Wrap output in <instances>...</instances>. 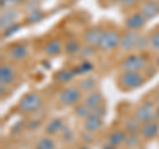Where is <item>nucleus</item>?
<instances>
[{
	"instance_id": "f257e3e1",
	"label": "nucleus",
	"mask_w": 159,
	"mask_h": 149,
	"mask_svg": "<svg viewBox=\"0 0 159 149\" xmlns=\"http://www.w3.org/2000/svg\"><path fill=\"white\" fill-rule=\"evenodd\" d=\"M118 86L125 91L137 90L145 83V78L141 75L139 71H122L118 75Z\"/></svg>"
},
{
	"instance_id": "f03ea898",
	"label": "nucleus",
	"mask_w": 159,
	"mask_h": 149,
	"mask_svg": "<svg viewBox=\"0 0 159 149\" xmlns=\"http://www.w3.org/2000/svg\"><path fill=\"white\" fill-rule=\"evenodd\" d=\"M43 104V96L39 92H28L19 100L17 108L23 113H32L37 111Z\"/></svg>"
},
{
	"instance_id": "7ed1b4c3",
	"label": "nucleus",
	"mask_w": 159,
	"mask_h": 149,
	"mask_svg": "<svg viewBox=\"0 0 159 149\" xmlns=\"http://www.w3.org/2000/svg\"><path fill=\"white\" fill-rule=\"evenodd\" d=\"M155 112H157V108H155L154 102L146 100L135 108V111H134V119L139 124H145L155 119Z\"/></svg>"
},
{
	"instance_id": "20e7f679",
	"label": "nucleus",
	"mask_w": 159,
	"mask_h": 149,
	"mask_svg": "<svg viewBox=\"0 0 159 149\" xmlns=\"http://www.w3.org/2000/svg\"><path fill=\"white\" fill-rule=\"evenodd\" d=\"M82 96V91L76 86H66L64 87L61 91L58 92V102L62 106H76L77 103H80Z\"/></svg>"
},
{
	"instance_id": "39448f33",
	"label": "nucleus",
	"mask_w": 159,
	"mask_h": 149,
	"mask_svg": "<svg viewBox=\"0 0 159 149\" xmlns=\"http://www.w3.org/2000/svg\"><path fill=\"white\" fill-rule=\"evenodd\" d=\"M146 66V59L141 54H129L121 61L122 71H141Z\"/></svg>"
},
{
	"instance_id": "423d86ee",
	"label": "nucleus",
	"mask_w": 159,
	"mask_h": 149,
	"mask_svg": "<svg viewBox=\"0 0 159 149\" xmlns=\"http://www.w3.org/2000/svg\"><path fill=\"white\" fill-rule=\"evenodd\" d=\"M119 40H121V36L116 31H103L97 48L102 52H110L119 46Z\"/></svg>"
},
{
	"instance_id": "0eeeda50",
	"label": "nucleus",
	"mask_w": 159,
	"mask_h": 149,
	"mask_svg": "<svg viewBox=\"0 0 159 149\" xmlns=\"http://www.w3.org/2000/svg\"><path fill=\"white\" fill-rule=\"evenodd\" d=\"M139 33L137 31H127L121 36V40H119V49L123 53H129L134 50L137 48V41H138Z\"/></svg>"
},
{
	"instance_id": "6e6552de",
	"label": "nucleus",
	"mask_w": 159,
	"mask_h": 149,
	"mask_svg": "<svg viewBox=\"0 0 159 149\" xmlns=\"http://www.w3.org/2000/svg\"><path fill=\"white\" fill-rule=\"evenodd\" d=\"M17 17H19L17 9L9 8V7L3 8V12L0 15V28H2V31L13 25V24H16Z\"/></svg>"
},
{
	"instance_id": "1a4fd4ad",
	"label": "nucleus",
	"mask_w": 159,
	"mask_h": 149,
	"mask_svg": "<svg viewBox=\"0 0 159 149\" xmlns=\"http://www.w3.org/2000/svg\"><path fill=\"white\" fill-rule=\"evenodd\" d=\"M159 133V123L155 120H151L148 123L141 124L138 135L139 137H142L143 140H151V138L157 137Z\"/></svg>"
},
{
	"instance_id": "9d476101",
	"label": "nucleus",
	"mask_w": 159,
	"mask_h": 149,
	"mask_svg": "<svg viewBox=\"0 0 159 149\" xmlns=\"http://www.w3.org/2000/svg\"><path fill=\"white\" fill-rule=\"evenodd\" d=\"M102 33H103V29L99 28V27L89 28L88 31L84 33V44H85V45H89V46L97 48L98 44H99V40L102 37Z\"/></svg>"
},
{
	"instance_id": "9b49d317",
	"label": "nucleus",
	"mask_w": 159,
	"mask_h": 149,
	"mask_svg": "<svg viewBox=\"0 0 159 149\" xmlns=\"http://www.w3.org/2000/svg\"><path fill=\"white\" fill-rule=\"evenodd\" d=\"M139 12L143 15V17L146 20H151L159 15V4L155 0H145V2L141 4Z\"/></svg>"
},
{
	"instance_id": "f8f14e48",
	"label": "nucleus",
	"mask_w": 159,
	"mask_h": 149,
	"mask_svg": "<svg viewBox=\"0 0 159 149\" xmlns=\"http://www.w3.org/2000/svg\"><path fill=\"white\" fill-rule=\"evenodd\" d=\"M103 124V120H102V116H98L96 113H92L89 115L86 119H84L82 121V127H84V131H88L90 133H96L101 130Z\"/></svg>"
},
{
	"instance_id": "ddd939ff",
	"label": "nucleus",
	"mask_w": 159,
	"mask_h": 149,
	"mask_svg": "<svg viewBox=\"0 0 159 149\" xmlns=\"http://www.w3.org/2000/svg\"><path fill=\"white\" fill-rule=\"evenodd\" d=\"M147 20L143 17V15L141 12H135L130 15L129 17H126L125 20V25L126 28L129 29V31H139L141 28L145 27Z\"/></svg>"
},
{
	"instance_id": "4468645a",
	"label": "nucleus",
	"mask_w": 159,
	"mask_h": 149,
	"mask_svg": "<svg viewBox=\"0 0 159 149\" xmlns=\"http://www.w3.org/2000/svg\"><path fill=\"white\" fill-rule=\"evenodd\" d=\"M64 50V45L57 38H52L44 45V53L49 57H56Z\"/></svg>"
},
{
	"instance_id": "2eb2a0df",
	"label": "nucleus",
	"mask_w": 159,
	"mask_h": 149,
	"mask_svg": "<svg viewBox=\"0 0 159 149\" xmlns=\"http://www.w3.org/2000/svg\"><path fill=\"white\" fill-rule=\"evenodd\" d=\"M13 81H15V70L11 65L3 63L0 66V83L3 86H7V84H11Z\"/></svg>"
},
{
	"instance_id": "dca6fc26",
	"label": "nucleus",
	"mask_w": 159,
	"mask_h": 149,
	"mask_svg": "<svg viewBox=\"0 0 159 149\" xmlns=\"http://www.w3.org/2000/svg\"><path fill=\"white\" fill-rule=\"evenodd\" d=\"M82 103H85L89 108H92V110H93V108L101 106V103H102V94L99 91H96V90H93L90 92H86V95H85V98H84Z\"/></svg>"
},
{
	"instance_id": "f3484780",
	"label": "nucleus",
	"mask_w": 159,
	"mask_h": 149,
	"mask_svg": "<svg viewBox=\"0 0 159 149\" xmlns=\"http://www.w3.org/2000/svg\"><path fill=\"white\" fill-rule=\"evenodd\" d=\"M62 128H64L62 119L54 117V119H52V120L48 121L45 128H44V131H45V133H47L48 136H53V135H57V133L61 132Z\"/></svg>"
},
{
	"instance_id": "a211bd4d",
	"label": "nucleus",
	"mask_w": 159,
	"mask_h": 149,
	"mask_svg": "<svg viewBox=\"0 0 159 149\" xmlns=\"http://www.w3.org/2000/svg\"><path fill=\"white\" fill-rule=\"evenodd\" d=\"M126 132L125 131H119V130H116V131H113L109 133V136H107V143L110 144V145L113 147H121L122 144H125L126 141Z\"/></svg>"
},
{
	"instance_id": "6ab92c4d",
	"label": "nucleus",
	"mask_w": 159,
	"mask_h": 149,
	"mask_svg": "<svg viewBox=\"0 0 159 149\" xmlns=\"http://www.w3.org/2000/svg\"><path fill=\"white\" fill-rule=\"evenodd\" d=\"M9 56H11L15 61H21L28 56V48L24 44H15L9 49Z\"/></svg>"
},
{
	"instance_id": "aec40b11",
	"label": "nucleus",
	"mask_w": 159,
	"mask_h": 149,
	"mask_svg": "<svg viewBox=\"0 0 159 149\" xmlns=\"http://www.w3.org/2000/svg\"><path fill=\"white\" fill-rule=\"evenodd\" d=\"M76 75L73 71V69H61L53 75V79L58 83H69Z\"/></svg>"
},
{
	"instance_id": "412c9836",
	"label": "nucleus",
	"mask_w": 159,
	"mask_h": 149,
	"mask_svg": "<svg viewBox=\"0 0 159 149\" xmlns=\"http://www.w3.org/2000/svg\"><path fill=\"white\" fill-rule=\"evenodd\" d=\"M73 113L76 117L84 120L89 115H92V108H89L85 103H77L76 106H73Z\"/></svg>"
},
{
	"instance_id": "4be33fe9",
	"label": "nucleus",
	"mask_w": 159,
	"mask_h": 149,
	"mask_svg": "<svg viewBox=\"0 0 159 149\" xmlns=\"http://www.w3.org/2000/svg\"><path fill=\"white\" fill-rule=\"evenodd\" d=\"M77 87L82 92H90L96 88V79H94L93 77H85V78L80 79Z\"/></svg>"
},
{
	"instance_id": "5701e85b",
	"label": "nucleus",
	"mask_w": 159,
	"mask_h": 149,
	"mask_svg": "<svg viewBox=\"0 0 159 149\" xmlns=\"http://www.w3.org/2000/svg\"><path fill=\"white\" fill-rule=\"evenodd\" d=\"M81 45H80V42L76 41V40H68L65 42V45H64V52L69 56H74V54H78L80 50H81Z\"/></svg>"
},
{
	"instance_id": "b1692460",
	"label": "nucleus",
	"mask_w": 159,
	"mask_h": 149,
	"mask_svg": "<svg viewBox=\"0 0 159 149\" xmlns=\"http://www.w3.org/2000/svg\"><path fill=\"white\" fill-rule=\"evenodd\" d=\"M56 148V144H54L53 138L51 136H45L39 138L34 144V149H54Z\"/></svg>"
},
{
	"instance_id": "393cba45",
	"label": "nucleus",
	"mask_w": 159,
	"mask_h": 149,
	"mask_svg": "<svg viewBox=\"0 0 159 149\" xmlns=\"http://www.w3.org/2000/svg\"><path fill=\"white\" fill-rule=\"evenodd\" d=\"M43 19H44V13H43V11H40L37 8L31 9L25 16V20H27L28 24H36L39 21H41Z\"/></svg>"
},
{
	"instance_id": "a878e982",
	"label": "nucleus",
	"mask_w": 159,
	"mask_h": 149,
	"mask_svg": "<svg viewBox=\"0 0 159 149\" xmlns=\"http://www.w3.org/2000/svg\"><path fill=\"white\" fill-rule=\"evenodd\" d=\"M93 70V63L89 59H82L77 67L73 69L74 74H88Z\"/></svg>"
},
{
	"instance_id": "bb28decb",
	"label": "nucleus",
	"mask_w": 159,
	"mask_h": 149,
	"mask_svg": "<svg viewBox=\"0 0 159 149\" xmlns=\"http://www.w3.org/2000/svg\"><path fill=\"white\" fill-rule=\"evenodd\" d=\"M123 127H125V132H129V133H138L139 132V128H141V124H139L135 119L130 117L127 119V120L125 121V124H123Z\"/></svg>"
},
{
	"instance_id": "cd10ccee",
	"label": "nucleus",
	"mask_w": 159,
	"mask_h": 149,
	"mask_svg": "<svg viewBox=\"0 0 159 149\" xmlns=\"http://www.w3.org/2000/svg\"><path fill=\"white\" fill-rule=\"evenodd\" d=\"M93 56H94V46H89V45H84L78 53V57L81 59H90V57Z\"/></svg>"
},
{
	"instance_id": "c85d7f7f",
	"label": "nucleus",
	"mask_w": 159,
	"mask_h": 149,
	"mask_svg": "<svg viewBox=\"0 0 159 149\" xmlns=\"http://www.w3.org/2000/svg\"><path fill=\"white\" fill-rule=\"evenodd\" d=\"M148 41H150V48L154 50H159V29H157L154 33L148 36Z\"/></svg>"
},
{
	"instance_id": "c756f323",
	"label": "nucleus",
	"mask_w": 159,
	"mask_h": 149,
	"mask_svg": "<svg viewBox=\"0 0 159 149\" xmlns=\"http://www.w3.org/2000/svg\"><path fill=\"white\" fill-rule=\"evenodd\" d=\"M147 46H150V41H148V37H147V36H141V34H139L138 41H137V48H135V50H145Z\"/></svg>"
},
{
	"instance_id": "7c9ffc66",
	"label": "nucleus",
	"mask_w": 159,
	"mask_h": 149,
	"mask_svg": "<svg viewBox=\"0 0 159 149\" xmlns=\"http://www.w3.org/2000/svg\"><path fill=\"white\" fill-rule=\"evenodd\" d=\"M60 133H61V138H62L64 141L68 143V141H72L73 140V133H72V131L69 130L66 126H64V128L61 130V132H60Z\"/></svg>"
},
{
	"instance_id": "2f4dec72",
	"label": "nucleus",
	"mask_w": 159,
	"mask_h": 149,
	"mask_svg": "<svg viewBox=\"0 0 159 149\" xmlns=\"http://www.w3.org/2000/svg\"><path fill=\"white\" fill-rule=\"evenodd\" d=\"M138 136H137V133H130V135H127L126 137V141H125V145L126 147H134V145H137L138 144Z\"/></svg>"
},
{
	"instance_id": "473e14b6",
	"label": "nucleus",
	"mask_w": 159,
	"mask_h": 149,
	"mask_svg": "<svg viewBox=\"0 0 159 149\" xmlns=\"http://www.w3.org/2000/svg\"><path fill=\"white\" fill-rule=\"evenodd\" d=\"M19 29H20V25H19V24H17V23H16V24H13V25L8 27L7 29H4V31H3V32H4V36H6V37L12 36V34H13V33H16Z\"/></svg>"
},
{
	"instance_id": "72a5a7b5",
	"label": "nucleus",
	"mask_w": 159,
	"mask_h": 149,
	"mask_svg": "<svg viewBox=\"0 0 159 149\" xmlns=\"http://www.w3.org/2000/svg\"><path fill=\"white\" fill-rule=\"evenodd\" d=\"M23 0H2V8L8 7V6H16L17 3H21Z\"/></svg>"
},
{
	"instance_id": "f704fd0d",
	"label": "nucleus",
	"mask_w": 159,
	"mask_h": 149,
	"mask_svg": "<svg viewBox=\"0 0 159 149\" xmlns=\"http://www.w3.org/2000/svg\"><path fill=\"white\" fill-rule=\"evenodd\" d=\"M82 136H84V141H85V143H90V141H93V133L85 131Z\"/></svg>"
},
{
	"instance_id": "c9c22d12",
	"label": "nucleus",
	"mask_w": 159,
	"mask_h": 149,
	"mask_svg": "<svg viewBox=\"0 0 159 149\" xmlns=\"http://www.w3.org/2000/svg\"><path fill=\"white\" fill-rule=\"evenodd\" d=\"M121 2L125 7H131V6H134V4H137L139 0H121Z\"/></svg>"
},
{
	"instance_id": "e433bc0d",
	"label": "nucleus",
	"mask_w": 159,
	"mask_h": 149,
	"mask_svg": "<svg viewBox=\"0 0 159 149\" xmlns=\"http://www.w3.org/2000/svg\"><path fill=\"white\" fill-rule=\"evenodd\" d=\"M39 126H40V121H34V123H28V128H29V130H36V128H39Z\"/></svg>"
},
{
	"instance_id": "4c0bfd02",
	"label": "nucleus",
	"mask_w": 159,
	"mask_h": 149,
	"mask_svg": "<svg viewBox=\"0 0 159 149\" xmlns=\"http://www.w3.org/2000/svg\"><path fill=\"white\" fill-rule=\"evenodd\" d=\"M101 149H116V147H113V145H110V144H106V145H103Z\"/></svg>"
},
{
	"instance_id": "58836bf2",
	"label": "nucleus",
	"mask_w": 159,
	"mask_h": 149,
	"mask_svg": "<svg viewBox=\"0 0 159 149\" xmlns=\"http://www.w3.org/2000/svg\"><path fill=\"white\" fill-rule=\"evenodd\" d=\"M155 103H157V106L159 107V95L157 96V99H155Z\"/></svg>"
},
{
	"instance_id": "ea45409f",
	"label": "nucleus",
	"mask_w": 159,
	"mask_h": 149,
	"mask_svg": "<svg viewBox=\"0 0 159 149\" xmlns=\"http://www.w3.org/2000/svg\"><path fill=\"white\" fill-rule=\"evenodd\" d=\"M81 149H89V148H86V147H82V148H81Z\"/></svg>"
},
{
	"instance_id": "a19ab883",
	"label": "nucleus",
	"mask_w": 159,
	"mask_h": 149,
	"mask_svg": "<svg viewBox=\"0 0 159 149\" xmlns=\"http://www.w3.org/2000/svg\"><path fill=\"white\" fill-rule=\"evenodd\" d=\"M155 2H157V3H158V4H159V0H155Z\"/></svg>"
},
{
	"instance_id": "79ce46f5",
	"label": "nucleus",
	"mask_w": 159,
	"mask_h": 149,
	"mask_svg": "<svg viewBox=\"0 0 159 149\" xmlns=\"http://www.w3.org/2000/svg\"><path fill=\"white\" fill-rule=\"evenodd\" d=\"M36 2H40V0H36Z\"/></svg>"
}]
</instances>
